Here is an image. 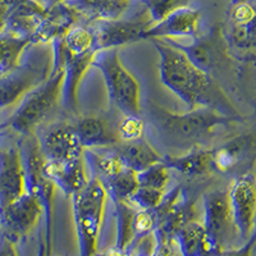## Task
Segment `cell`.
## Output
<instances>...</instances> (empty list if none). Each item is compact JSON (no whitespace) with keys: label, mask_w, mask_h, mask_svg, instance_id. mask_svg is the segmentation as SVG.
I'll return each instance as SVG.
<instances>
[{"label":"cell","mask_w":256,"mask_h":256,"mask_svg":"<svg viewBox=\"0 0 256 256\" xmlns=\"http://www.w3.org/2000/svg\"><path fill=\"white\" fill-rule=\"evenodd\" d=\"M191 0H144V6L152 17V22L156 24L182 6H187Z\"/></svg>","instance_id":"obj_29"},{"label":"cell","mask_w":256,"mask_h":256,"mask_svg":"<svg viewBox=\"0 0 256 256\" xmlns=\"http://www.w3.org/2000/svg\"><path fill=\"white\" fill-rule=\"evenodd\" d=\"M59 44L62 48V54H63L64 68L62 102L68 110L73 112L77 106V92H78L80 84L84 78V73L88 72V68L92 67V60L96 52L74 54L64 48L62 38H59Z\"/></svg>","instance_id":"obj_14"},{"label":"cell","mask_w":256,"mask_h":256,"mask_svg":"<svg viewBox=\"0 0 256 256\" xmlns=\"http://www.w3.org/2000/svg\"><path fill=\"white\" fill-rule=\"evenodd\" d=\"M102 186L106 190L108 196H110L116 202L128 201L138 188L137 173L124 166L120 173H116V176L102 182Z\"/></svg>","instance_id":"obj_25"},{"label":"cell","mask_w":256,"mask_h":256,"mask_svg":"<svg viewBox=\"0 0 256 256\" xmlns=\"http://www.w3.org/2000/svg\"><path fill=\"white\" fill-rule=\"evenodd\" d=\"M204 205L205 220H206L205 230L209 233V236L216 242L227 233V230L232 226H234L232 212H230V198H228V191L216 190V191L209 192L205 196Z\"/></svg>","instance_id":"obj_17"},{"label":"cell","mask_w":256,"mask_h":256,"mask_svg":"<svg viewBox=\"0 0 256 256\" xmlns=\"http://www.w3.org/2000/svg\"><path fill=\"white\" fill-rule=\"evenodd\" d=\"M92 67L102 72L110 102L120 113L140 114V84L122 64L116 48L98 50Z\"/></svg>","instance_id":"obj_4"},{"label":"cell","mask_w":256,"mask_h":256,"mask_svg":"<svg viewBox=\"0 0 256 256\" xmlns=\"http://www.w3.org/2000/svg\"><path fill=\"white\" fill-rule=\"evenodd\" d=\"M112 148L120 158L122 163L136 173L142 172L152 164L162 162V156L144 138L130 142H118Z\"/></svg>","instance_id":"obj_21"},{"label":"cell","mask_w":256,"mask_h":256,"mask_svg":"<svg viewBox=\"0 0 256 256\" xmlns=\"http://www.w3.org/2000/svg\"><path fill=\"white\" fill-rule=\"evenodd\" d=\"M38 2H40L45 8H49V6H54V4L56 3H62V2H64V0H38Z\"/></svg>","instance_id":"obj_33"},{"label":"cell","mask_w":256,"mask_h":256,"mask_svg":"<svg viewBox=\"0 0 256 256\" xmlns=\"http://www.w3.org/2000/svg\"><path fill=\"white\" fill-rule=\"evenodd\" d=\"M163 198L164 191H162V190L138 186V188L131 196L128 202L136 205L140 209H155L162 204Z\"/></svg>","instance_id":"obj_30"},{"label":"cell","mask_w":256,"mask_h":256,"mask_svg":"<svg viewBox=\"0 0 256 256\" xmlns=\"http://www.w3.org/2000/svg\"><path fill=\"white\" fill-rule=\"evenodd\" d=\"M250 148L248 137H234L218 148H212V168L220 173L230 172L242 160Z\"/></svg>","instance_id":"obj_23"},{"label":"cell","mask_w":256,"mask_h":256,"mask_svg":"<svg viewBox=\"0 0 256 256\" xmlns=\"http://www.w3.org/2000/svg\"><path fill=\"white\" fill-rule=\"evenodd\" d=\"M64 48L74 54L98 52L95 46V36L92 30L82 26H73L63 38Z\"/></svg>","instance_id":"obj_26"},{"label":"cell","mask_w":256,"mask_h":256,"mask_svg":"<svg viewBox=\"0 0 256 256\" xmlns=\"http://www.w3.org/2000/svg\"><path fill=\"white\" fill-rule=\"evenodd\" d=\"M233 222L242 236L250 234L256 219V178L242 174L233 180L228 190Z\"/></svg>","instance_id":"obj_8"},{"label":"cell","mask_w":256,"mask_h":256,"mask_svg":"<svg viewBox=\"0 0 256 256\" xmlns=\"http://www.w3.org/2000/svg\"><path fill=\"white\" fill-rule=\"evenodd\" d=\"M116 134L120 142H130V141L144 138L145 132V120L140 114H122V120L116 126Z\"/></svg>","instance_id":"obj_28"},{"label":"cell","mask_w":256,"mask_h":256,"mask_svg":"<svg viewBox=\"0 0 256 256\" xmlns=\"http://www.w3.org/2000/svg\"><path fill=\"white\" fill-rule=\"evenodd\" d=\"M44 173L67 196L81 191L90 180L84 156L70 160H46Z\"/></svg>","instance_id":"obj_12"},{"label":"cell","mask_w":256,"mask_h":256,"mask_svg":"<svg viewBox=\"0 0 256 256\" xmlns=\"http://www.w3.org/2000/svg\"><path fill=\"white\" fill-rule=\"evenodd\" d=\"M45 13L46 8L38 0H22L6 20L3 31L10 32L31 42L32 36L35 35Z\"/></svg>","instance_id":"obj_18"},{"label":"cell","mask_w":256,"mask_h":256,"mask_svg":"<svg viewBox=\"0 0 256 256\" xmlns=\"http://www.w3.org/2000/svg\"><path fill=\"white\" fill-rule=\"evenodd\" d=\"M137 180H138V186L164 191L170 180L169 168L163 162H158L142 172L137 173Z\"/></svg>","instance_id":"obj_27"},{"label":"cell","mask_w":256,"mask_h":256,"mask_svg":"<svg viewBox=\"0 0 256 256\" xmlns=\"http://www.w3.org/2000/svg\"><path fill=\"white\" fill-rule=\"evenodd\" d=\"M52 44V68L49 77L24 96L17 110L4 124V127L12 128L13 131L24 136L34 134L36 128L40 127L56 110L62 102L64 81L63 54L59 40Z\"/></svg>","instance_id":"obj_3"},{"label":"cell","mask_w":256,"mask_h":256,"mask_svg":"<svg viewBox=\"0 0 256 256\" xmlns=\"http://www.w3.org/2000/svg\"><path fill=\"white\" fill-rule=\"evenodd\" d=\"M74 127L84 148H112L120 142L116 130L100 116H84Z\"/></svg>","instance_id":"obj_19"},{"label":"cell","mask_w":256,"mask_h":256,"mask_svg":"<svg viewBox=\"0 0 256 256\" xmlns=\"http://www.w3.org/2000/svg\"><path fill=\"white\" fill-rule=\"evenodd\" d=\"M162 162L169 169H174L180 174L205 176L214 170L212 168V148H192L180 155H166Z\"/></svg>","instance_id":"obj_20"},{"label":"cell","mask_w":256,"mask_h":256,"mask_svg":"<svg viewBox=\"0 0 256 256\" xmlns=\"http://www.w3.org/2000/svg\"><path fill=\"white\" fill-rule=\"evenodd\" d=\"M0 256H17L12 242L8 238H4L0 241Z\"/></svg>","instance_id":"obj_32"},{"label":"cell","mask_w":256,"mask_h":256,"mask_svg":"<svg viewBox=\"0 0 256 256\" xmlns=\"http://www.w3.org/2000/svg\"><path fill=\"white\" fill-rule=\"evenodd\" d=\"M228 17L233 41L241 48H256V0H234Z\"/></svg>","instance_id":"obj_16"},{"label":"cell","mask_w":256,"mask_h":256,"mask_svg":"<svg viewBox=\"0 0 256 256\" xmlns=\"http://www.w3.org/2000/svg\"><path fill=\"white\" fill-rule=\"evenodd\" d=\"M26 191V174L20 146L0 148V208L17 200Z\"/></svg>","instance_id":"obj_9"},{"label":"cell","mask_w":256,"mask_h":256,"mask_svg":"<svg viewBox=\"0 0 256 256\" xmlns=\"http://www.w3.org/2000/svg\"><path fill=\"white\" fill-rule=\"evenodd\" d=\"M42 210L38 198L26 191L17 200L0 208V224L8 237H18L35 226Z\"/></svg>","instance_id":"obj_11"},{"label":"cell","mask_w":256,"mask_h":256,"mask_svg":"<svg viewBox=\"0 0 256 256\" xmlns=\"http://www.w3.org/2000/svg\"><path fill=\"white\" fill-rule=\"evenodd\" d=\"M201 13L198 9L191 6H182L164 20L152 24L146 31V38H196L198 32Z\"/></svg>","instance_id":"obj_13"},{"label":"cell","mask_w":256,"mask_h":256,"mask_svg":"<svg viewBox=\"0 0 256 256\" xmlns=\"http://www.w3.org/2000/svg\"><path fill=\"white\" fill-rule=\"evenodd\" d=\"M38 141L46 160H70L84 156V148L76 127L72 124L56 123L50 126Z\"/></svg>","instance_id":"obj_10"},{"label":"cell","mask_w":256,"mask_h":256,"mask_svg":"<svg viewBox=\"0 0 256 256\" xmlns=\"http://www.w3.org/2000/svg\"><path fill=\"white\" fill-rule=\"evenodd\" d=\"M70 198L73 212L81 236L82 248L86 251V254H88V251H92L95 248L108 194L99 180L91 178L81 191Z\"/></svg>","instance_id":"obj_6"},{"label":"cell","mask_w":256,"mask_h":256,"mask_svg":"<svg viewBox=\"0 0 256 256\" xmlns=\"http://www.w3.org/2000/svg\"><path fill=\"white\" fill-rule=\"evenodd\" d=\"M154 24L148 12L142 10L131 18H118L114 20H99L94 31L95 46L98 50L113 49L122 45L145 40V34Z\"/></svg>","instance_id":"obj_7"},{"label":"cell","mask_w":256,"mask_h":256,"mask_svg":"<svg viewBox=\"0 0 256 256\" xmlns=\"http://www.w3.org/2000/svg\"><path fill=\"white\" fill-rule=\"evenodd\" d=\"M131 0H64L77 14L96 20H114L122 17Z\"/></svg>","instance_id":"obj_22"},{"label":"cell","mask_w":256,"mask_h":256,"mask_svg":"<svg viewBox=\"0 0 256 256\" xmlns=\"http://www.w3.org/2000/svg\"><path fill=\"white\" fill-rule=\"evenodd\" d=\"M31 42L8 31L0 34V77L6 76L20 63V56Z\"/></svg>","instance_id":"obj_24"},{"label":"cell","mask_w":256,"mask_h":256,"mask_svg":"<svg viewBox=\"0 0 256 256\" xmlns=\"http://www.w3.org/2000/svg\"><path fill=\"white\" fill-rule=\"evenodd\" d=\"M76 16L77 13L64 2L46 8V13L40 26L36 30L35 35L32 36L31 45L49 44L63 38L74 24Z\"/></svg>","instance_id":"obj_15"},{"label":"cell","mask_w":256,"mask_h":256,"mask_svg":"<svg viewBox=\"0 0 256 256\" xmlns=\"http://www.w3.org/2000/svg\"><path fill=\"white\" fill-rule=\"evenodd\" d=\"M255 226H256V219H255Z\"/></svg>","instance_id":"obj_34"},{"label":"cell","mask_w":256,"mask_h":256,"mask_svg":"<svg viewBox=\"0 0 256 256\" xmlns=\"http://www.w3.org/2000/svg\"><path fill=\"white\" fill-rule=\"evenodd\" d=\"M52 68V54L38 49L24 63H20L6 76L0 77V108L14 104L38 88L49 77Z\"/></svg>","instance_id":"obj_5"},{"label":"cell","mask_w":256,"mask_h":256,"mask_svg":"<svg viewBox=\"0 0 256 256\" xmlns=\"http://www.w3.org/2000/svg\"><path fill=\"white\" fill-rule=\"evenodd\" d=\"M148 114L152 127L164 142L184 150V152L212 138L218 128L227 127L236 120L234 116L208 108L190 109L187 113L180 114L152 105L148 106Z\"/></svg>","instance_id":"obj_2"},{"label":"cell","mask_w":256,"mask_h":256,"mask_svg":"<svg viewBox=\"0 0 256 256\" xmlns=\"http://www.w3.org/2000/svg\"><path fill=\"white\" fill-rule=\"evenodd\" d=\"M159 54L160 80L190 109L208 108L233 116L227 98L206 70L198 67L182 48L164 38H152Z\"/></svg>","instance_id":"obj_1"},{"label":"cell","mask_w":256,"mask_h":256,"mask_svg":"<svg viewBox=\"0 0 256 256\" xmlns=\"http://www.w3.org/2000/svg\"><path fill=\"white\" fill-rule=\"evenodd\" d=\"M22 0H0V31H3L6 20Z\"/></svg>","instance_id":"obj_31"}]
</instances>
